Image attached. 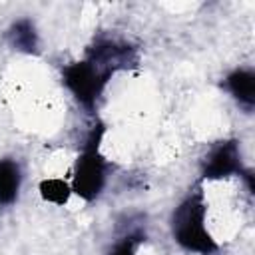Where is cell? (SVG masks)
I'll list each match as a JSON object with an SVG mask.
<instances>
[{"mask_svg": "<svg viewBox=\"0 0 255 255\" xmlns=\"http://www.w3.org/2000/svg\"><path fill=\"white\" fill-rule=\"evenodd\" d=\"M139 54L128 40L98 36L86 48V56L62 68V82L86 112H96L110 80L137 66Z\"/></svg>", "mask_w": 255, "mask_h": 255, "instance_id": "1", "label": "cell"}, {"mask_svg": "<svg viewBox=\"0 0 255 255\" xmlns=\"http://www.w3.org/2000/svg\"><path fill=\"white\" fill-rule=\"evenodd\" d=\"M169 227L173 241L187 253L215 255L221 249L207 227V203L199 185L177 203L169 217Z\"/></svg>", "mask_w": 255, "mask_h": 255, "instance_id": "2", "label": "cell"}, {"mask_svg": "<svg viewBox=\"0 0 255 255\" xmlns=\"http://www.w3.org/2000/svg\"><path fill=\"white\" fill-rule=\"evenodd\" d=\"M104 131H106V126L98 120L92 126V129L88 131L82 151L78 153V157L74 161L70 187H72V193L78 195L86 203L96 201L108 183L110 161L104 157V153L100 149Z\"/></svg>", "mask_w": 255, "mask_h": 255, "instance_id": "3", "label": "cell"}, {"mask_svg": "<svg viewBox=\"0 0 255 255\" xmlns=\"http://www.w3.org/2000/svg\"><path fill=\"white\" fill-rule=\"evenodd\" d=\"M227 177H241L247 185V191L253 195V171L243 165L241 145L237 139H223L213 143L207 155L201 159V179L219 181Z\"/></svg>", "mask_w": 255, "mask_h": 255, "instance_id": "4", "label": "cell"}, {"mask_svg": "<svg viewBox=\"0 0 255 255\" xmlns=\"http://www.w3.org/2000/svg\"><path fill=\"white\" fill-rule=\"evenodd\" d=\"M223 90L245 110L255 108V72L251 68H235L223 80Z\"/></svg>", "mask_w": 255, "mask_h": 255, "instance_id": "5", "label": "cell"}, {"mask_svg": "<svg viewBox=\"0 0 255 255\" xmlns=\"http://www.w3.org/2000/svg\"><path fill=\"white\" fill-rule=\"evenodd\" d=\"M22 165L16 157H0V207H10L18 201L22 191Z\"/></svg>", "mask_w": 255, "mask_h": 255, "instance_id": "6", "label": "cell"}, {"mask_svg": "<svg viewBox=\"0 0 255 255\" xmlns=\"http://www.w3.org/2000/svg\"><path fill=\"white\" fill-rule=\"evenodd\" d=\"M6 40H8L10 48L16 50V52L30 54V56L40 52V34H38V28H36L34 20L28 18V16L16 18L8 26Z\"/></svg>", "mask_w": 255, "mask_h": 255, "instance_id": "7", "label": "cell"}, {"mask_svg": "<svg viewBox=\"0 0 255 255\" xmlns=\"http://www.w3.org/2000/svg\"><path fill=\"white\" fill-rule=\"evenodd\" d=\"M38 191H40L44 201L54 203V205H66L70 195H72L70 183L66 179H60V177H46V179H42L40 185H38Z\"/></svg>", "mask_w": 255, "mask_h": 255, "instance_id": "8", "label": "cell"}, {"mask_svg": "<svg viewBox=\"0 0 255 255\" xmlns=\"http://www.w3.org/2000/svg\"><path fill=\"white\" fill-rule=\"evenodd\" d=\"M143 241H145V233H141V229H131L114 241L108 255H137L139 245Z\"/></svg>", "mask_w": 255, "mask_h": 255, "instance_id": "9", "label": "cell"}]
</instances>
